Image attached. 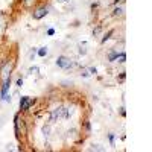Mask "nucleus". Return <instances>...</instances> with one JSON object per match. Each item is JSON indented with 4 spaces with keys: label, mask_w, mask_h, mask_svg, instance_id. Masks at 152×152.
I'll return each mask as SVG.
<instances>
[{
    "label": "nucleus",
    "mask_w": 152,
    "mask_h": 152,
    "mask_svg": "<svg viewBox=\"0 0 152 152\" xmlns=\"http://www.w3.org/2000/svg\"><path fill=\"white\" fill-rule=\"evenodd\" d=\"M35 103V99L34 97H29V96H23L20 99V111L21 113H26L32 108V105Z\"/></svg>",
    "instance_id": "1"
},
{
    "label": "nucleus",
    "mask_w": 152,
    "mask_h": 152,
    "mask_svg": "<svg viewBox=\"0 0 152 152\" xmlns=\"http://www.w3.org/2000/svg\"><path fill=\"white\" fill-rule=\"evenodd\" d=\"M47 14H49V8H47L46 5H43V6H38V8H35V9H34L32 19H34V20H41V19H44Z\"/></svg>",
    "instance_id": "2"
},
{
    "label": "nucleus",
    "mask_w": 152,
    "mask_h": 152,
    "mask_svg": "<svg viewBox=\"0 0 152 152\" xmlns=\"http://www.w3.org/2000/svg\"><path fill=\"white\" fill-rule=\"evenodd\" d=\"M56 66L61 67V69H64V70H67V69H70L71 66H73V62H71V59L69 56L61 55V56L56 58Z\"/></svg>",
    "instance_id": "3"
},
{
    "label": "nucleus",
    "mask_w": 152,
    "mask_h": 152,
    "mask_svg": "<svg viewBox=\"0 0 152 152\" xmlns=\"http://www.w3.org/2000/svg\"><path fill=\"white\" fill-rule=\"evenodd\" d=\"M9 85H11V76L6 78L3 81V85H2V91H0V96H2V99L8 94V90H9Z\"/></svg>",
    "instance_id": "4"
},
{
    "label": "nucleus",
    "mask_w": 152,
    "mask_h": 152,
    "mask_svg": "<svg viewBox=\"0 0 152 152\" xmlns=\"http://www.w3.org/2000/svg\"><path fill=\"white\" fill-rule=\"evenodd\" d=\"M97 73V69L96 67H88V69H82V71H81V75L82 76H90V75H96Z\"/></svg>",
    "instance_id": "5"
},
{
    "label": "nucleus",
    "mask_w": 152,
    "mask_h": 152,
    "mask_svg": "<svg viewBox=\"0 0 152 152\" xmlns=\"http://www.w3.org/2000/svg\"><path fill=\"white\" fill-rule=\"evenodd\" d=\"M116 61H117V62H120V64H123V62L126 61V53H125V52L119 53V55H117V58H116Z\"/></svg>",
    "instance_id": "6"
},
{
    "label": "nucleus",
    "mask_w": 152,
    "mask_h": 152,
    "mask_svg": "<svg viewBox=\"0 0 152 152\" xmlns=\"http://www.w3.org/2000/svg\"><path fill=\"white\" fill-rule=\"evenodd\" d=\"M37 53H38V56L44 58V56L47 55V47H40V49L37 50Z\"/></svg>",
    "instance_id": "7"
},
{
    "label": "nucleus",
    "mask_w": 152,
    "mask_h": 152,
    "mask_svg": "<svg viewBox=\"0 0 152 152\" xmlns=\"http://www.w3.org/2000/svg\"><path fill=\"white\" fill-rule=\"evenodd\" d=\"M123 15V8H116L113 11V17H122Z\"/></svg>",
    "instance_id": "8"
},
{
    "label": "nucleus",
    "mask_w": 152,
    "mask_h": 152,
    "mask_svg": "<svg viewBox=\"0 0 152 152\" xmlns=\"http://www.w3.org/2000/svg\"><path fill=\"white\" fill-rule=\"evenodd\" d=\"M113 32H114V31H113V29H110L108 32H106V34L103 35V38L101 40V43H102V44H103V43H106V40H110V37L113 35Z\"/></svg>",
    "instance_id": "9"
},
{
    "label": "nucleus",
    "mask_w": 152,
    "mask_h": 152,
    "mask_svg": "<svg viewBox=\"0 0 152 152\" xmlns=\"http://www.w3.org/2000/svg\"><path fill=\"white\" fill-rule=\"evenodd\" d=\"M117 55H119V52H116V50H113L110 55H108V61H116V58H117Z\"/></svg>",
    "instance_id": "10"
},
{
    "label": "nucleus",
    "mask_w": 152,
    "mask_h": 152,
    "mask_svg": "<svg viewBox=\"0 0 152 152\" xmlns=\"http://www.w3.org/2000/svg\"><path fill=\"white\" fill-rule=\"evenodd\" d=\"M84 128H85V131H87V132H90V131H91V125H90V122H88L87 119L84 120Z\"/></svg>",
    "instance_id": "11"
},
{
    "label": "nucleus",
    "mask_w": 152,
    "mask_h": 152,
    "mask_svg": "<svg viewBox=\"0 0 152 152\" xmlns=\"http://www.w3.org/2000/svg\"><path fill=\"white\" fill-rule=\"evenodd\" d=\"M43 132H44V136H49V132H50V126H49V125H44V126H43Z\"/></svg>",
    "instance_id": "12"
},
{
    "label": "nucleus",
    "mask_w": 152,
    "mask_h": 152,
    "mask_svg": "<svg viewBox=\"0 0 152 152\" xmlns=\"http://www.w3.org/2000/svg\"><path fill=\"white\" fill-rule=\"evenodd\" d=\"M102 31V26H97V28L93 31V37H97V35H99V32Z\"/></svg>",
    "instance_id": "13"
},
{
    "label": "nucleus",
    "mask_w": 152,
    "mask_h": 152,
    "mask_svg": "<svg viewBox=\"0 0 152 152\" xmlns=\"http://www.w3.org/2000/svg\"><path fill=\"white\" fill-rule=\"evenodd\" d=\"M108 138H110V143H111V146H114V138H116V136H114V134L111 132L110 136H108Z\"/></svg>",
    "instance_id": "14"
},
{
    "label": "nucleus",
    "mask_w": 152,
    "mask_h": 152,
    "mask_svg": "<svg viewBox=\"0 0 152 152\" xmlns=\"http://www.w3.org/2000/svg\"><path fill=\"white\" fill-rule=\"evenodd\" d=\"M21 2H23V3L26 5V6H31V5H32V3L35 2V0H21Z\"/></svg>",
    "instance_id": "15"
},
{
    "label": "nucleus",
    "mask_w": 152,
    "mask_h": 152,
    "mask_svg": "<svg viewBox=\"0 0 152 152\" xmlns=\"http://www.w3.org/2000/svg\"><path fill=\"white\" fill-rule=\"evenodd\" d=\"M125 78H126V73H125V71H122V73H120V78H119V81H120V82H123V81H125Z\"/></svg>",
    "instance_id": "16"
},
{
    "label": "nucleus",
    "mask_w": 152,
    "mask_h": 152,
    "mask_svg": "<svg viewBox=\"0 0 152 152\" xmlns=\"http://www.w3.org/2000/svg\"><path fill=\"white\" fill-rule=\"evenodd\" d=\"M29 73H38V67H31L29 69Z\"/></svg>",
    "instance_id": "17"
},
{
    "label": "nucleus",
    "mask_w": 152,
    "mask_h": 152,
    "mask_svg": "<svg viewBox=\"0 0 152 152\" xmlns=\"http://www.w3.org/2000/svg\"><path fill=\"white\" fill-rule=\"evenodd\" d=\"M91 151H103V148H101L99 145H94V146L91 148Z\"/></svg>",
    "instance_id": "18"
},
{
    "label": "nucleus",
    "mask_w": 152,
    "mask_h": 152,
    "mask_svg": "<svg viewBox=\"0 0 152 152\" xmlns=\"http://www.w3.org/2000/svg\"><path fill=\"white\" fill-rule=\"evenodd\" d=\"M47 35H49V37H52V35H55V29H53V28H50V29L47 31Z\"/></svg>",
    "instance_id": "19"
},
{
    "label": "nucleus",
    "mask_w": 152,
    "mask_h": 152,
    "mask_svg": "<svg viewBox=\"0 0 152 152\" xmlns=\"http://www.w3.org/2000/svg\"><path fill=\"white\" fill-rule=\"evenodd\" d=\"M21 85H23V79L19 78V79H17V87H21Z\"/></svg>",
    "instance_id": "20"
},
{
    "label": "nucleus",
    "mask_w": 152,
    "mask_h": 152,
    "mask_svg": "<svg viewBox=\"0 0 152 152\" xmlns=\"http://www.w3.org/2000/svg\"><path fill=\"white\" fill-rule=\"evenodd\" d=\"M120 116H122V117H125V116H126V111H125V108H123V106L120 108Z\"/></svg>",
    "instance_id": "21"
},
{
    "label": "nucleus",
    "mask_w": 152,
    "mask_h": 152,
    "mask_svg": "<svg viewBox=\"0 0 152 152\" xmlns=\"http://www.w3.org/2000/svg\"><path fill=\"white\" fill-rule=\"evenodd\" d=\"M119 2H123V0H114V3H116V5H117Z\"/></svg>",
    "instance_id": "22"
},
{
    "label": "nucleus",
    "mask_w": 152,
    "mask_h": 152,
    "mask_svg": "<svg viewBox=\"0 0 152 152\" xmlns=\"http://www.w3.org/2000/svg\"><path fill=\"white\" fill-rule=\"evenodd\" d=\"M59 2H69V0H59Z\"/></svg>",
    "instance_id": "23"
}]
</instances>
